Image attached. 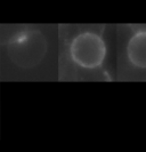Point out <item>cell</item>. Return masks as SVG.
I'll return each instance as SVG.
<instances>
[{"label":"cell","mask_w":146,"mask_h":152,"mask_svg":"<svg viewBox=\"0 0 146 152\" xmlns=\"http://www.w3.org/2000/svg\"><path fill=\"white\" fill-rule=\"evenodd\" d=\"M127 57L134 66L146 69V30H139L130 37L127 45Z\"/></svg>","instance_id":"cell-3"},{"label":"cell","mask_w":146,"mask_h":152,"mask_svg":"<svg viewBox=\"0 0 146 152\" xmlns=\"http://www.w3.org/2000/svg\"><path fill=\"white\" fill-rule=\"evenodd\" d=\"M48 44L40 31L23 32L14 38L7 46L9 58L17 66L31 69L38 65L46 56Z\"/></svg>","instance_id":"cell-1"},{"label":"cell","mask_w":146,"mask_h":152,"mask_svg":"<svg viewBox=\"0 0 146 152\" xmlns=\"http://www.w3.org/2000/svg\"><path fill=\"white\" fill-rule=\"evenodd\" d=\"M71 60L87 70L100 68L106 57V44L102 36L92 31H84L72 39L69 47Z\"/></svg>","instance_id":"cell-2"}]
</instances>
